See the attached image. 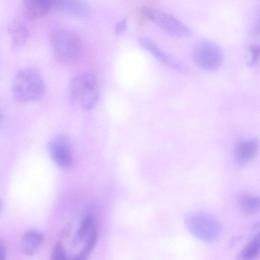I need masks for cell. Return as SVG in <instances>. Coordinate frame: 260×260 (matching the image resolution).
I'll use <instances>...</instances> for the list:
<instances>
[{"instance_id":"1","label":"cell","mask_w":260,"mask_h":260,"mask_svg":"<svg viewBox=\"0 0 260 260\" xmlns=\"http://www.w3.org/2000/svg\"><path fill=\"white\" fill-rule=\"evenodd\" d=\"M46 91L45 82L39 73L30 69L18 71L14 77L12 92L18 102L34 101L43 96Z\"/></svg>"},{"instance_id":"2","label":"cell","mask_w":260,"mask_h":260,"mask_svg":"<svg viewBox=\"0 0 260 260\" xmlns=\"http://www.w3.org/2000/svg\"><path fill=\"white\" fill-rule=\"evenodd\" d=\"M50 39L55 55L62 62L72 64L82 56L84 51L82 41L72 30H55L51 32Z\"/></svg>"},{"instance_id":"3","label":"cell","mask_w":260,"mask_h":260,"mask_svg":"<svg viewBox=\"0 0 260 260\" xmlns=\"http://www.w3.org/2000/svg\"><path fill=\"white\" fill-rule=\"evenodd\" d=\"M97 82L91 73H85L74 77L69 85L71 101L84 110H89L99 99Z\"/></svg>"},{"instance_id":"4","label":"cell","mask_w":260,"mask_h":260,"mask_svg":"<svg viewBox=\"0 0 260 260\" xmlns=\"http://www.w3.org/2000/svg\"><path fill=\"white\" fill-rule=\"evenodd\" d=\"M190 232L206 242H213L219 237L221 226L218 220L211 215L203 212L190 213L185 219Z\"/></svg>"},{"instance_id":"5","label":"cell","mask_w":260,"mask_h":260,"mask_svg":"<svg viewBox=\"0 0 260 260\" xmlns=\"http://www.w3.org/2000/svg\"><path fill=\"white\" fill-rule=\"evenodd\" d=\"M192 57L195 64L206 71H215L222 65L224 55L220 47L208 40L200 41L194 45Z\"/></svg>"},{"instance_id":"6","label":"cell","mask_w":260,"mask_h":260,"mask_svg":"<svg viewBox=\"0 0 260 260\" xmlns=\"http://www.w3.org/2000/svg\"><path fill=\"white\" fill-rule=\"evenodd\" d=\"M142 12L149 19L170 36L184 38L192 35L189 27L167 13L148 7L143 8Z\"/></svg>"},{"instance_id":"7","label":"cell","mask_w":260,"mask_h":260,"mask_svg":"<svg viewBox=\"0 0 260 260\" xmlns=\"http://www.w3.org/2000/svg\"><path fill=\"white\" fill-rule=\"evenodd\" d=\"M49 154L52 160L60 168L67 169L73 163L72 149L69 139L58 135L53 138L48 145Z\"/></svg>"},{"instance_id":"8","label":"cell","mask_w":260,"mask_h":260,"mask_svg":"<svg viewBox=\"0 0 260 260\" xmlns=\"http://www.w3.org/2000/svg\"><path fill=\"white\" fill-rule=\"evenodd\" d=\"M140 45L161 62L179 72H185L186 67L173 57L164 52L153 41L143 37L139 40Z\"/></svg>"},{"instance_id":"9","label":"cell","mask_w":260,"mask_h":260,"mask_svg":"<svg viewBox=\"0 0 260 260\" xmlns=\"http://www.w3.org/2000/svg\"><path fill=\"white\" fill-rule=\"evenodd\" d=\"M258 150V141L250 138L238 142L234 148V156L239 165H244L254 158Z\"/></svg>"},{"instance_id":"10","label":"cell","mask_w":260,"mask_h":260,"mask_svg":"<svg viewBox=\"0 0 260 260\" xmlns=\"http://www.w3.org/2000/svg\"><path fill=\"white\" fill-rule=\"evenodd\" d=\"M56 0H23V11L25 17L31 20L45 16L54 9Z\"/></svg>"},{"instance_id":"11","label":"cell","mask_w":260,"mask_h":260,"mask_svg":"<svg viewBox=\"0 0 260 260\" xmlns=\"http://www.w3.org/2000/svg\"><path fill=\"white\" fill-rule=\"evenodd\" d=\"M44 239L43 235L35 230L26 231L21 240V249L24 253L33 255L41 245Z\"/></svg>"},{"instance_id":"12","label":"cell","mask_w":260,"mask_h":260,"mask_svg":"<svg viewBox=\"0 0 260 260\" xmlns=\"http://www.w3.org/2000/svg\"><path fill=\"white\" fill-rule=\"evenodd\" d=\"M97 229L96 222L93 213H88L83 217L73 240L74 245L86 240Z\"/></svg>"},{"instance_id":"13","label":"cell","mask_w":260,"mask_h":260,"mask_svg":"<svg viewBox=\"0 0 260 260\" xmlns=\"http://www.w3.org/2000/svg\"><path fill=\"white\" fill-rule=\"evenodd\" d=\"M55 9L70 14L83 16L89 12V8L82 0H57Z\"/></svg>"},{"instance_id":"14","label":"cell","mask_w":260,"mask_h":260,"mask_svg":"<svg viewBox=\"0 0 260 260\" xmlns=\"http://www.w3.org/2000/svg\"><path fill=\"white\" fill-rule=\"evenodd\" d=\"M238 204L241 212L246 215L255 214L259 210V199L255 196L244 193L238 198Z\"/></svg>"},{"instance_id":"15","label":"cell","mask_w":260,"mask_h":260,"mask_svg":"<svg viewBox=\"0 0 260 260\" xmlns=\"http://www.w3.org/2000/svg\"><path fill=\"white\" fill-rule=\"evenodd\" d=\"M8 30L13 44L16 46L23 45L29 37L27 28L18 22L11 23L8 26Z\"/></svg>"},{"instance_id":"16","label":"cell","mask_w":260,"mask_h":260,"mask_svg":"<svg viewBox=\"0 0 260 260\" xmlns=\"http://www.w3.org/2000/svg\"><path fill=\"white\" fill-rule=\"evenodd\" d=\"M98 230L94 231L86 240L83 248L73 258L74 260L85 259L90 255L98 240Z\"/></svg>"},{"instance_id":"17","label":"cell","mask_w":260,"mask_h":260,"mask_svg":"<svg viewBox=\"0 0 260 260\" xmlns=\"http://www.w3.org/2000/svg\"><path fill=\"white\" fill-rule=\"evenodd\" d=\"M259 240L257 234L253 239L243 249L240 256L244 259H251L259 253Z\"/></svg>"},{"instance_id":"18","label":"cell","mask_w":260,"mask_h":260,"mask_svg":"<svg viewBox=\"0 0 260 260\" xmlns=\"http://www.w3.org/2000/svg\"><path fill=\"white\" fill-rule=\"evenodd\" d=\"M51 258L53 260H65L67 254L63 244L61 242H57L52 250Z\"/></svg>"},{"instance_id":"19","label":"cell","mask_w":260,"mask_h":260,"mask_svg":"<svg viewBox=\"0 0 260 260\" xmlns=\"http://www.w3.org/2000/svg\"><path fill=\"white\" fill-rule=\"evenodd\" d=\"M249 59L248 61V66L252 67L257 62L259 54V48L258 45L255 44H251L249 48Z\"/></svg>"},{"instance_id":"20","label":"cell","mask_w":260,"mask_h":260,"mask_svg":"<svg viewBox=\"0 0 260 260\" xmlns=\"http://www.w3.org/2000/svg\"><path fill=\"white\" fill-rule=\"evenodd\" d=\"M127 22L126 19H123L116 23L115 31L117 35H121L126 29Z\"/></svg>"},{"instance_id":"21","label":"cell","mask_w":260,"mask_h":260,"mask_svg":"<svg viewBox=\"0 0 260 260\" xmlns=\"http://www.w3.org/2000/svg\"><path fill=\"white\" fill-rule=\"evenodd\" d=\"M6 254V247L4 243L0 241V260L5 258Z\"/></svg>"},{"instance_id":"22","label":"cell","mask_w":260,"mask_h":260,"mask_svg":"<svg viewBox=\"0 0 260 260\" xmlns=\"http://www.w3.org/2000/svg\"><path fill=\"white\" fill-rule=\"evenodd\" d=\"M1 120H2V117H1V115L0 114V123H1Z\"/></svg>"},{"instance_id":"23","label":"cell","mask_w":260,"mask_h":260,"mask_svg":"<svg viewBox=\"0 0 260 260\" xmlns=\"http://www.w3.org/2000/svg\"><path fill=\"white\" fill-rule=\"evenodd\" d=\"M1 207H2V202L0 201V209H1Z\"/></svg>"}]
</instances>
